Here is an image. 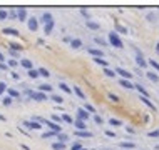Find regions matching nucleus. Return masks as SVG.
<instances>
[{"label": "nucleus", "instance_id": "nucleus-1", "mask_svg": "<svg viewBox=\"0 0 159 150\" xmlns=\"http://www.w3.org/2000/svg\"><path fill=\"white\" fill-rule=\"evenodd\" d=\"M109 45L116 47V49H122L124 43H122V40L119 38V35H117L116 32H111V33H109Z\"/></svg>", "mask_w": 159, "mask_h": 150}, {"label": "nucleus", "instance_id": "nucleus-2", "mask_svg": "<svg viewBox=\"0 0 159 150\" xmlns=\"http://www.w3.org/2000/svg\"><path fill=\"white\" fill-rule=\"evenodd\" d=\"M27 93H29V95L32 97L35 102H45V100L49 99V97H47L44 92H32V90H27Z\"/></svg>", "mask_w": 159, "mask_h": 150}, {"label": "nucleus", "instance_id": "nucleus-3", "mask_svg": "<svg viewBox=\"0 0 159 150\" xmlns=\"http://www.w3.org/2000/svg\"><path fill=\"white\" fill-rule=\"evenodd\" d=\"M24 127H25V129H30V130H40L42 125L39 124V122H35V120H25L24 122Z\"/></svg>", "mask_w": 159, "mask_h": 150}, {"label": "nucleus", "instance_id": "nucleus-4", "mask_svg": "<svg viewBox=\"0 0 159 150\" xmlns=\"http://www.w3.org/2000/svg\"><path fill=\"white\" fill-rule=\"evenodd\" d=\"M136 63H137L141 68H146L147 67V62L144 60V57H142V54L139 52V50H136Z\"/></svg>", "mask_w": 159, "mask_h": 150}, {"label": "nucleus", "instance_id": "nucleus-5", "mask_svg": "<svg viewBox=\"0 0 159 150\" xmlns=\"http://www.w3.org/2000/svg\"><path fill=\"white\" fill-rule=\"evenodd\" d=\"M45 125L50 129V132H55V133H60V125L59 124H55V122H52V120H45Z\"/></svg>", "mask_w": 159, "mask_h": 150}, {"label": "nucleus", "instance_id": "nucleus-6", "mask_svg": "<svg viewBox=\"0 0 159 150\" xmlns=\"http://www.w3.org/2000/svg\"><path fill=\"white\" fill-rule=\"evenodd\" d=\"M116 74H119L122 79H126V80H131V79H132V74H131L129 70H126V68H116Z\"/></svg>", "mask_w": 159, "mask_h": 150}, {"label": "nucleus", "instance_id": "nucleus-7", "mask_svg": "<svg viewBox=\"0 0 159 150\" xmlns=\"http://www.w3.org/2000/svg\"><path fill=\"white\" fill-rule=\"evenodd\" d=\"M27 25H29V29L32 30V32L39 30V20L35 18V17H30V18H29V22H27Z\"/></svg>", "mask_w": 159, "mask_h": 150}, {"label": "nucleus", "instance_id": "nucleus-8", "mask_svg": "<svg viewBox=\"0 0 159 150\" xmlns=\"http://www.w3.org/2000/svg\"><path fill=\"white\" fill-rule=\"evenodd\" d=\"M77 118H79V120L87 122V118H89V112L85 110V108H77Z\"/></svg>", "mask_w": 159, "mask_h": 150}, {"label": "nucleus", "instance_id": "nucleus-9", "mask_svg": "<svg viewBox=\"0 0 159 150\" xmlns=\"http://www.w3.org/2000/svg\"><path fill=\"white\" fill-rule=\"evenodd\" d=\"M87 52L91 55H94V58H100V57H104V52L100 49H87Z\"/></svg>", "mask_w": 159, "mask_h": 150}, {"label": "nucleus", "instance_id": "nucleus-10", "mask_svg": "<svg viewBox=\"0 0 159 150\" xmlns=\"http://www.w3.org/2000/svg\"><path fill=\"white\" fill-rule=\"evenodd\" d=\"M119 85H121V87H124V88H129V90L136 88V85H134V83H131L129 80H126V79H121V80H119Z\"/></svg>", "mask_w": 159, "mask_h": 150}, {"label": "nucleus", "instance_id": "nucleus-11", "mask_svg": "<svg viewBox=\"0 0 159 150\" xmlns=\"http://www.w3.org/2000/svg\"><path fill=\"white\" fill-rule=\"evenodd\" d=\"M40 20L44 22V25H47V24H50V22H54V17H52V13H50V12H45L44 15H42Z\"/></svg>", "mask_w": 159, "mask_h": 150}, {"label": "nucleus", "instance_id": "nucleus-12", "mask_svg": "<svg viewBox=\"0 0 159 150\" xmlns=\"http://www.w3.org/2000/svg\"><path fill=\"white\" fill-rule=\"evenodd\" d=\"M17 17H19V20H22V22H24L25 18H27V10H25L24 7L17 8Z\"/></svg>", "mask_w": 159, "mask_h": 150}, {"label": "nucleus", "instance_id": "nucleus-13", "mask_svg": "<svg viewBox=\"0 0 159 150\" xmlns=\"http://www.w3.org/2000/svg\"><path fill=\"white\" fill-rule=\"evenodd\" d=\"M20 65L24 67V68H27V72H29V70H32V68H33L32 62H30L29 58H22V60H20Z\"/></svg>", "mask_w": 159, "mask_h": 150}, {"label": "nucleus", "instance_id": "nucleus-14", "mask_svg": "<svg viewBox=\"0 0 159 150\" xmlns=\"http://www.w3.org/2000/svg\"><path fill=\"white\" fill-rule=\"evenodd\" d=\"M2 33H4V35H13V37H19V30L10 29V27H8V29H4V30H2Z\"/></svg>", "mask_w": 159, "mask_h": 150}, {"label": "nucleus", "instance_id": "nucleus-15", "mask_svg": "<svg viewBox=\"0 0 159 150\" xmlns=\"http://www.w3.org/2000/svg\"><path fill=\"white\" fill-rule=\"evenodd\" d=\"M146 77L151 80V82H154V83H158V82H159V75H158V74H154V72H146Z\"/></svg>", "mask_w": 159, "mask_h": 150}, {"label": "nucleus", "instance_id": "nucleus-16", "mask_svg": "<svg viewBox=\"0 0 159 150\" xmlns=\"http://www.w3.org/2000/svg\"><path fill=\"white\" fill-rule=\"evenodd\" d=\"M134 85H136V90H139V93H141L142 97H146V99H147V97H149V93H147V90H146V88H144V87H142L141 83H134Z\"/></svg>", "mask_w": 159, "mask_h": 150}, {"label": "nucleus", "instance_id": "nucleus-17", "mask_svg": "<svg viewBox=\"0 0 159 150\" xmlns=\"http://www.w3.org/2000/svg\"><path fill=\"white\" fill-rule=\"evenodd\" d=\"M75 135L77 137H85V138H89V137H92V132H89V130H75Z\"/></svg>", "mask_w": 159, "mask_h": 150}, {"label": "nucleus", "instance_id": "nucleus-18", "mask_svg": "<svg viewBox=\"0 0 159 150\" xmlns=\"http://www.w3.org/2000/svg\"><path fill=\"white\" fill-rule=\"evenodd\" d=\"M74 125H75V129L80 130V132H82V130H85V122H84V120H79V118H77V120L74 122Z\"/></svg>", "mask_w": 159, "mask_h": 150}, {"label": "nucleus", "instance_id": "nucleus-19", "mask_svg": "<svg viewBox=\"0 0 159 150\" xmlns=\"http://www.w3.org/2000/svg\"><path fill=\"white\" fill-rule=\"evenodd\" d=\"M119 147H121V149H136V143H134V142H121Z\"/></svg>", "mask_w": 159, "mask_h": 150}, {"label": "nucleus", "instance_id": "nucleus-20", "mask_svg": "<svg viewBox=\"0 0 159 150\" xmlns=\"http://www.w3.org/2000/svg\"><path fill=\"white\" fill-rule=\"evenodd\" d=\"M85 25H87L91 30H100V25L97 24V22H91V20H89V22H85Z\"/></svg>", "mask_w": 159, "mask_h": 150}, {"label": "nucleus", "instance_id": "nucleus-21", "mask_svg": "<svg viewBox=\"0 0 159 150\" xmlns=\"http://www.w3.org/2000/svg\"><path fill=\"white\" fill-rule=\"evenodd\" d=\"M8 97H12V99H19L20 97V92L19 90H15V88H8Z\"/></svg>", "mask_w": 159, "mask_h": 150}, {"label": "nucleus", "instance_id": "nucleus-22", "mask_svg": "<svg viewBox=\"0 0 159 150\" xmlns=\"http://www.w3.org/2000/svg\"><path fill=\"white\" fill-rule=\"evenodd\" d=\"M71 47L72 49H79V47H82V40H80V38H72Z\"/></svg>", "mask_w": 159, "mask_h": 150}, {"label": "nucleus", "instance_id": "nucleus-23", "mask_svg": "<svg viewBox=\"0 0 159 150\" xmlns=\"http://www.w3.org/2000/svg\"><path fill=\"white\" fill-rule=\"evenodd\" d=\"M139 99H141V102H142V104H146V105H147V107H149V108H151V110H156L154 104H152V102H149V100H147V99H146V97H139Z\"/></svg>", "mask_w": 159, "mask_h": 150}, {"label": "nucleus", "instance_id": "nucleus-24", "mask_svg": "<svg viewBox=\"0 0 159 150\" xmlns=\"http://www.w3.org/2000/svg\"><path fill=\"white\" fill-rule=\"evenodd\" d=\"M74 92H75V95L79 97V99H80V100H85V93H84V92H82V90H80V88H79V87H74Z\"/></svg>", "mask_w": 159, "mask_h": 150}, {"label": "nucleus", "instance_id": "nucleus-25", "mask_svg": "<svg viewBox=\"0 0 159 150\" xmlns=\"http://www.w3.org/2000/svg\"><path fill=\"white\" fill-rule=\"evenodd\" d=\"M52 29H54V22H50V24L44 25V33H45V35H49V33L52 32Z\"/></svg>", "mask_w": 159, "mask_h": 150}, {"label": "nucleus", "instance_id": "nucleus-26", "mask_svg": "<svg viewBox=\"0 0 159 150\" xmlns=\"http://www.w3.org/2000/svg\"><path fill=\"white\" fill-rule=\"evenodd\" d=\"M64 149H65V143H60V142L52 143V150H64Z\"/></svg>", "mask_w": 159, "mask_h": 150}, {"label": "nucleus", "instance_id": "nucleus-27", "mask_svg": "<svg viewBox=\"0 0 159 150\" xmlns=\"http://www.w3.org/2000/svg\"><path fill=\"white\" fill-rule=\"evenodd\" d=\"M109 124L112 125V127H121L122 122H121V120H117V118H112V117H111V118H109Z\"/></svg>", "mask_w": 159, "mask_h": 150}, {"label": "nucleus", "instance_id": "nucleus-28", "mask_svg": "<svg viewBox=\"0 0 159 150\" xmlns=\"http://www.w3.org/2000/svg\"><path fill=\"white\" fill-rule=\"evenodd\" d=\"M52 122H55V124H62L64 118L59 115V113H54V115H52Z\"/></svg>", "mask_w": 159, "mask_h": 150}, {"label": "nucleus", "instance_id": "nucleus-29", "mask_svg": "<svg viewBox=\"0 0 159 150\" xmlns=\"http://www.w3.org/2000/svg\"><path fill=\"white\" fill-rule=\"evenodd\" d=\"M37 70H39V74H40V77H45V79H47V77H49V70H47V68H44V67H40V68H37Z\"/></svg>", "mask_w": 159, "mask_h": 150}, {"label": "nucleus", "instance_id": "nucleus-30", "mask_svg": "<svg viewBox=\"0 0 159 150\" xmlns=\"http://www.w3.org/2000/svg\"><path fill=\"white\" fill-rule=\"evenodd\" d=\"M57 138H59V142H60V143H65V142H67V138H69V137H67L65 133H62V132H60V133H57Z\"/></svg>", "mask_w": 159, "mask_h": 150}, {"label": "nucleus", "instance_id": "nucleus-31", "mask_svg": "<svg viewBox=\"0 0 159 150\" xmlns=\"http://www.w3.org/2000/svg\"><path fill=\"white\" fill-rule=\"evenodd\" d=\"M39 88H40V92H50L52 90V85H49V83H42Z\"/></svg>", "mask_w": 159, "mask_h": 150}, {"label": "nucleus", "instance_id": "nucleus-32", "mask_svg": "<svg viewBox=\"0 0 159 150\" xmlns=\"http://www.w3.org/2000/svg\"><path fill=\"white\" fill-rule=\"evenodd\" d=\"M94 62H96L97 65H102L104 68H107V62H106L104 58H94Z\"/></svg>", "mask_w": 159, "mask_h": 150}, {"label": "nucleus", "instance_id": "nucleus-33", "mask_svg": "<svg viewBox=\"0 0 159 150\" xmlns=\"http://www.w3.org/2000/svg\"><path fill=\"white\" fill-rule=\"evenodd\" d=\"M59 87H60V90L65 92V93H72V88H71V87H67L65 83H59Z\"/></svg>", "mask_w": 159, "mask_h": 150}, {"label": "nucleus", "instance_id": "nucleus-34", "mask_svg": "<svg viewBox=\"0 0 159 150\" xmlns=\"http://www.w3.org/2000/svg\"><path fill=\"white\" fill-rule=\"evenodd\" d=\"M27 74H29V77H30V79H37L39 75H40V74H39V70H33V68H32V70H29Z\"/></svg>", "mask_w": 159, "mask_h": 150}, {"label": "nucleus", "instance_id": "nucleus-35", "mask_svg": "<svg viewBox=\"0 0 159 150\" xmlns=\"http://www.w3.org/2000/svg\"><path fill=\"white\" fill-rule=\"evenodd\" d=\"M62 118H64V122H67V124H72V125H74V120H72V117H71V115H67V113H64V115H62Z\"/></svg>", "mask_w": 159, "mask_h": 150}, {"label": "nucleus", "instance_id": "nucleus-36", "mask_svg": "<svg viewBox=\"0 0 159 150\" xmlns=\"http://www.w3.org/2000/svg\"><path fill=\"white\" fill-rule=\"evenodd\" d=\"M104 74L107 75V77H112V79L116 77V72H114V70H111V68H104Z\"/></svg>", "mask_w": 159, "mask_h": 150}, {"label": "nucleus", "instance_id": "nucleus-37", "mask_svg": "<svg viewBox=\"0 0 159 150\" xmlns=\"http://www.w3.org/2000/svg\"><path fill=\"white\" fill-rule=\"evenodd\" d=\"M147 63H149V65L152 67V68H156V70L159 72V63L156 62V60H152V58H151V60H149V62H147Z\"/></svg>", "mask_w": 159, "mask_h": 150}, {"label": "nucleus", "instance_id": "nucleus-38", "mask_svg": "<svg viewBox=\"0 0 159 150\" xmlns=\"http://www.w3.org/2000/svg\"><path fill=\"white\" fill-rule=\"evenodd\" d=\"M2 104H4L5 107H8V105H12V97H5V99L2 100Z\"/></svg>", "mask_w": 159, "mask_h": 150}, {"label": "nucleus", "instance_id": "nucleus-39", "mask_svg": "<svg viewBox=\"0 0 159 150\" xmlns=\"http://www.w3.org/2000/svg\"><path fill=\"white\" fill-rule=\"evenodd\" d=\"M50 99H52V100H54V102H55V104H62V97H59V95H50Z\"/></svg>", "mask_w": 159, "mask_h": 150}, {"label": "nucleus", "instance_id": "nucleus-40", "mask_svg": "<svg viewBox=\"0 0 159 150\" xmlns=\"http://www.w3.org/2000/svg\"><path fill=\"white\" fill-rule=\"evenodd\" d=\"M54 135H55V137H57V133H55V132H44V133H42V137H44V138L54 137Z\"/></svg>", "mask_w": 159, "mask_h": 150}, {"label": "nucleus", "instance_id": "nucleus-41", "mask_svg": "<svg viewBox=\"0 0 159 150\" xmlns=\"http://www.w3.org/2000/svg\"><path fill=\"white\" fill-rule=\"evenodd\" d=\"M5 18H8V12L7 10H0V20H5Z\"/></svg>", "mask_w": 159, "mask_h": 150}, {"label": "nucleus", "instance_id": "nucleus-42", "mask_svg": "<svg viewBox=\"0 0 159 150\" xmlns=\"http://www.w3.org/2000/svg\"><path fill=\"white\" fill-rule=\"evenodd\" d=\"M80 15H82L84 18H85V20L89 22V12H87V10H85V8H80Z\"/></svg>", "mask_w": 159, "mask_h": 150}, {"label": "nucleus", "instance_id": "nucleus-43", "mask_svg": "<svg viewBox=\"0 0 159 150\" xmlns=\"http://www.w3.org/2000/svg\"><path fill=\"white\" fill-rule=\"evenodd\" d=\"M85 110H87L89 113H96V108L92 107L91 104H85Z\"/></svg>", "mask_w": 159, "mask_h": 150}, {"label": "nucleus", "instance_id": "nucleus-44", "mask_svg": "<svg viewBox=\"0 0 159 150\" xmlns=\"http://www.w3.org/2000/svg\"><path fill=\"white\" fill-rule=\"evenodd\" d=\"M71 150H82V145H80L79 142H75V143H72Z\"/></svg>", "mask_w": 159, "mask_h": 150}, {"label": "nucleus", "instance_id": "nucleus-45", "mask_svg": "<svg viewBox=\"0 0 159 150\" xmlns=\"http://www.w3.org/2000/svg\"><path fill=\"white\" fill-rule=\"evenodd\" d=\"M147 137H151V138L159 137V129H158V130H154V132H149V133H147Z\"/></svg>", "mask_w": 159, "mask_h": 150}, {"label": "nucleus", "instance_id": "nucleus-46", "mask_svg": "<svg viewBox=\"0 0 159 150\" xmlns=\"http://www.w3.org/2000/svg\"><path fill=\"white\" fill-rule=\"evenodd\" d=\"M116 29L119 30L121 33H127V29H126V27H122V25H119V24H117V27H116Z\"/></svg>", "mask_w": 159, "mask_h": 150}, {"label": "nucleus", "instance_id": "nucleus-47", "mask_svg": "<svg viewBox=\"0 0 159 150\" xmlns=\"http://www.w3.org/2000/svg\"><path fill=\"white\" fill-rule=\"evenodd\" d=\"M10 55H12L13 60H15L17 57H20V52H17V50H10Z\"/></svg>", "mask_w": 159, "mask_h": 150}, {"label": "nucleus", "instance_id": "nucleus-48", "mask_svg": "<svg viewBox=\"0 0 159 150\" xmlns=\"http://www.w3.org/2000/svg\"><path fill=\"white\" fill-rule=\"evenodd\" d=\"M94 42H96V43H99V45H107V43H106V42L102 40V38H99V37L94 38Z\"/></svg>", "mask_w": 159, "mask_h": 150}, {"label": "nucleus", "instance_id": "nucleus-49", "mask_svg": "<svg viewBox=\"0 0 159 150\" xmlns=\"http://www.w3.org/2000/svg\"><path fill=\"white\" fill-rule=\"evenodd\" d=\"M146 18H147L149 22H156V15H154V13H147Z\"/></svg>", "mask_w": 159, "mask_h": 150}, {"label": "nucleus", "instance_id": "nucleus-50", "mask_svg": "<svg viewBox=\"0 0 159 150\" xmlns=\"http://www.w3.org/2000/svg\"><path fill=\"white\" fill-rule=\"evenodd\" d=\"M94 122H96L97 125H102V118H100L99 115H94Z\"/></svg>", "mask_w": 159, "mask_h": 150}, {"label": "nucleus", "instance_id": "nucleus-51", "mask_svg": "<svg viewBox=\"0 0 159 150\" xmlns=\"http://www.w3.org/2000/svg\"><path fill=\"white\" fill-rule=\"evenodd\" d=\"M5 90H7V85H5V82H0V93H4Z\"/></svg>", "mask_w": 159, "mask_h": 150}, {"label": "nucleus", "instance_id": "nucleus-52", "mask_svg": "<svg viewBox=\"0 0 159 150\" xmlns=\"http://www.w3.org/2000/svg\"><path fill=\"white\" fill-rule=\"evenodd\" d=\"M8 65H10V67H17V65H19V62L12 58V60H8Z\"/></svg>", "mask_w": 159, "mask_h": 150}, {"label": "nucleus", "instance_id": "nucleus-53", "mask_svg": "<svg viewBox=\"0 0 159 150\" xmlns=\"http://www.w3.org/2000/svg\"><path fill=\"white\" fill-rule=\"evenodd\" d=\"M109 99L112 100V102H119V97H117V95H114V93H111V95H109Z\"/></svg>", "mask_w": 159, "mask_h": 150}, {"label": "nucleus", "instance_id": "nucleus-54", "mask_svg": "<svg viewBox=\"0 0 159 150\" xmlns=\"http://www.w3.org/2000/svg\"><path fill=\"white\" fill-rule=\"evenodd\" d=\"M106 135H107V137H111V138H114V137H116V133H114V132H111V130H106Z\"/></svg>", "mask_w": 159, "mask_h": 150}, {"label": "nucleus", "instance_id": "nucleus-55", "mask_svg": "<svg viewBox=\"0 0 159 150\" xmlns=\"http://www.w3.org/2000/svg\"><path fill=\"white\" fill-rule=\"evenodd\" d=\"M0 70H8V65L7 63H0Z\"/></svg>", "mask_w": 159, "mask_h": 150}, {"label": "nucleus", "instance_id": "nucleus-56", "mask_svg": "<svg viewBox=\"0 0 159 150\" xmlns=\"http://www.w3.org/2000/svg\"><path fill=\"white\" fill-rule=\"evenodd\" d=\"M10 18H19V17H17V12H15V10H12V12H10Z\"/></svg>", "mask_w": 159, "mask_h": 150}, {"label": "nucleus", "instance_id": "nucleus-57", "mask_svg": "<svg viewBox=\"0 0 159 150\" xmlns=\"http://www.w3.org/2000/svg\"><path fill=\"white\" fill-rule=\"evenodd\" d=\"M4 60H5V57L2 54H0V63H4Z\"/></svg>", "mask_w": 159, "mask_h": 150}, {"label": "nucleus", "instance_id": "nucleus-58", "mask_svg": "<svg viewBox=\"0 0 159 150\" xmlns=\"http://www.w3.org/2000/svg\"><path fill=\"white\" fill-rule=\"evenodd\" d=\"M22 149H24V150H30V149H29V147H27V145H22Z\"/></svg>", "mask_w": 159, "mask_h": 150}, {"label": "nucleus", "instance_id": "nucleus-59", "mask_svg": "<svg viewBox=\"0 0 159 150\" xmlns=\"http://www.w3.org/2000/svg\"><path fill=\"white\" fill-rule=\"evenodd\" d=\"M0 120H2V122H5V117H4V115H0Z\"/></svg>", "mask_w": 159, "mask_h": 150}, {"label": "nucleus", "instance_id": "nucleus-60", "mask_svg": "<svg viewBox=\"0 0 159 150\" xmlns=\"http://www.w3.org/2000/svg\"><path fill=\"white\" fill-rule=\"evenodd\" d=\"M156 50H158V54H159V42H158V45H156Z\"/></svg>", "mask_w": 159, "mask_h": 150}, {"label": "nucleus", "instance_id": "nucleus-61", "mask_svg": "<svg viewBox=\"0 0 159 150\" xmlns=\"http://www.w3.org/2000/svg\"><path fill=\"white\" fill-rule=\"evenodd\" d=\"M156 150H159V145H156Z\"/></svg>", "mask_w": 159, "mask_h": 150}, {"label": "nucleus", "instance_id": "nucleus-62", "mask_svg": "<svg viewBox=\"0 0 159 150\" xmlns=\"http://www.w3.org/2000/svg\"><path fill=\"white\" fill-rule=\"evenodd\" d=\"M82 150H85V149H82Z\"/></svg>", "mask_w": 159, "mask_h": 150}, {"label": "nucleus", "instance_id": "nucleus-63", "mask_svg": "<svg viewBox=\"0 0 159 150\" xmlns=\"http://www.w3.org/2000/svg\"><path fill=\"white\" fill-rule=\"evenodd\" d=\"M91 150H94V149H91Z\"/></svg>", "mask_w": 159, "mask_h": 150}]
</instances>
